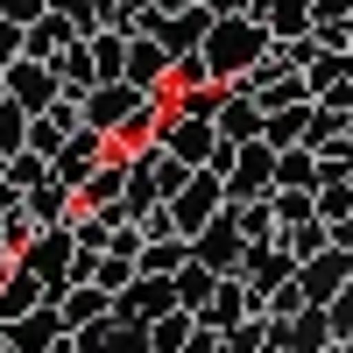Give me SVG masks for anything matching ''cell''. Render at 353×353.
Segmentation results:
<instances>
[{
    "label": "cell",
    "instance_id": "6da1fadb",
    "mask_svg": "<svg viewBox=\"0 0 353 353\" xmlns=\"http://www.w3.org/2000/svg\"><path fill=\"white\" fill-rule=\"evenodd\" d=\"M57 92H64V85H57V64H43V57H8V99L21 106V113H43V106H57Z\"/></svg>",
    "mask_w": 353,
    "mask_h": 353
},
{
    "label": "cell",
    "instance_id": "7a4b0ae2",
    "mask_svg": "<svg viewBox=\"0 0 353 353\" xmlns=\"http://www.w3.org/2000/svg\"><path fill=\"white\" fill-rule=\"evenodd\" d=\"M163 78V50L156 43H128V85H156Z\"/></svg>",
    "mask_w": 353,
    "mask_h": 353
},
{
    "label": "cell",
    "instance_id": "3957f363",
    "mask_svg": "<svg viewBox=\"0 0 353 353\" xmlns=\"http://www.w3.org/2000/svg\"><path fill=\"white\" fill-rule=\"evenodd\" d=\"M14 149H28V113L14 99H0V156H14Z\"/></svg>",
    "mask_w": 353,
    "mask_h": 353
},
{
    "label": "cell",
    "instance_id": "277c9868",
    "mask_svg": "<svg viewBox=\"0 0 353 353\" xmlns=\"http://www.w3.org/2000/svg\"><path fill=\"white\" fill-rule=\"evenodd\" d=\"M43 8H50V0H0V14H8L14 28H28V21H36Z\"/></svg>",
    "mask_w": 353,
    "mask_h": 353
},
{
    "label": "cell",
    "instance_id": "5b68a950",
    "mask_svg": "<svg viewBox=\"0 0 353 353\" xmlns=\"http://www.w3.org/2000/svg\"><path fill=\"white\" fill-rule=\"evenodd\" d=\"M14 50H21V28H14L8 14H0V64H8V57H14Z\"/></svg>",
    "mask_w": 353,
    "mask_h": 353
}]
</instances>
